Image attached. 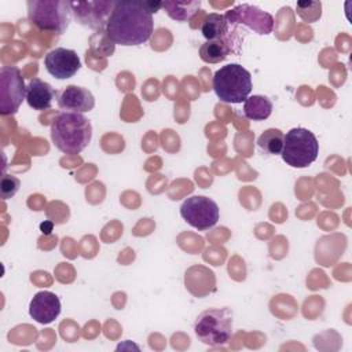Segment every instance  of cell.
Segmentation results:
<instances>
[{"mask_svg":"<svg viewBox=\"0 0 352 352\" xmlns=\"http://www.w3.org/2000/svg\"><path fill=\"white\" fill-rule=\"evenodd\" d=\"M153 29V14L146 1H116L106 25V34L111 43L128 47L146 43Z\"/></svg>","mask_w":352,"mask_h":352,"instance_id":"1","label":"cell"},{"mask_svg":"<svg viewBox=\"0 0 352 352\" xmlns=\"http://www.w3.org/2000/svg\"><path fill=\"white\" fill-rule=\"evenodd\" d=\"M92 125L82 113L63 111L51 122L54 146L65 154H78L91 142Z\"/></svg>","mask_w":352,"mask_h":352,"instance_id":"2","label":"cell"},{"mask_svg":"<svg viewBox=\"0 0 352 352\" xmlns=\"http://www.w3.org/2000/svg\"><path fill=\"white\" fill-rule=\"evenodd\" d=\"M212 87L221 102L242 103L252 92V74L238 63H228L216 70Z\"/></svg>","mask_w":352,"mask_h":352,"instance_id":"3","label":"cell"},{"mask_svg":"<svg viewBox=\"0 0 352 352\" xmlns=\"http://www.w3.org/2000/svg\"><path fill=\"white\" fill-rule=\"evenodd\" d=\"M29 21L43 32L62 34L72 19L70 1L30 0L26 3Z\"/></svg>","mask_w":352,"mask_h":352,"instance_id":"4","label":"cell"},{"mask_svg":"<svg viewBox=\"0 0 352 352\" xmlns=\"http://www.w3.org/2000/svg\"><path fill=\"white\" fill-rule=\"evenodd\" d=\"M195 336L209 346L226 345L232 334V312L228 308H209L194 323Z\"/></svg>","mask_w":352,"mask_h":352,"instance_id":"5","label":"cell"},{"mask_svg":"<svg viewBox=\"0 0 352 352\" xmlns=\"http://www.w3.org/2000/svg\"><path fill=\"white\" fill-rule=\"evenodd\" d=\"M319 154L316 136L305 128H293L283 138L282 160L293 168L309 166Z\"/></svg>","mask_w":352,"mask_h":352,"instance_id":"6","label":"cell"},{"mask_svg":"<svg viewBox=\"0 0 352 352\" xmlns=\"http://www.w3.org/2000/svg\"><path fill=\"white\" fill-rule=\"evenodd\" d=\"M180 216L191 227L205 231L216 226L220 217V209L212 198L192 195L182 204Z\"/></svg>","mask_w":352,"mask_h":352,"instance_id":"7","label":"cell"},{"mask_svg":"<svg viewBox=\"0 0 352 352\" xmlns=\"http://www.w3.org/2000/svg\"><path fill=\"white\" fill-rule=\"evenodd\" d=\"M26 99V87L16 66H3L0 70V113L10 116L18 111Z\"/></svg>","mask_w":352,"mask_h":352,"instance_id":"8","label":"cell"},{"mask_svg":"<svg viewBox=\"0 0 352 352\" xmlns=\"http://www.w3.org/2000/svg\"><path fill=\"white\" fill-rule=\"evenodd\" d=\"M116 1H70L74 18L96 32H106Z\"/></svg>","mask_w":352,"mask_h":352,"instance_id":"9","label":"cell"},{"mask_svg":"<svg viewBox=\"0 0 352 352\" xmlns=\"http://www.w3.org/2000/svg\"><path fill=\"white\" fill-rule=\"evenodd\" d=\"M224 16L230 25L242 23L258 34H270L274 29L272 15L260 10L256 6L239 4L235 8L227 11Z\"/></svg>","mask_w":352,"mask_h":352,"instance_id":"10","label":"cell"},{"mask_svg":"<svg viewBox=\"0 0 352 352\" xmlns=\"http://www.w3.org/2000/svg\"><path fill=\"white\" fill-rule=\"evenodd\" d=\"M44 66L52 77L65 80L73 77L80 70L81 60L76 51L59 47L45 55Z\"/></svg>","mask_w":352,"mask_h":352,"instance_id":"11","label":"cell"},{"mask_svg":"<svg viewBox=\"0 0 352 352\" xmlns=\"http://www.w3.org/2000/svg\"><path fill=\"white\" fill-rule=\"evenodd\" d=\"M60 314L59 297L48 290L38 292L29 304V315L41 324H48Z\"/></svg>","mask_w":352,"mask_h":352,"instance_id":"12","label":"cell"},{"mask_svg":"<svg viewBox=\"0 0 352 352\" xmlns=\"http://www.w3.org/2000/svg\"><path fill=\"white\" fill-rule=\"evenodd\" d=\"M56 102L59 109L74 113L91 111L95 106V98L91 91L77 85H67L65 89L58 92Z\"/></svg>","mask_w":352,"mask_h":352,"instance_id":"13","label":"cell"},{"mask_svg":"<svg viewBox=\"0 0 352 352\" xmlns=\"http://www.w3.org/2000/svg\"><path fill=\"white\" fill-rule=\"evenodd\" d=\"M55 98L54 88L41 78H32L26 87V102L33 110H48Z\"/></svg>","mask_w":352,"mask_h":352,"instance_id":"14","label":"cell"},{"mask_svg":"<svg viewBox=\"0 0 352 352\" xmlns=\"http://www.w3.org/2000/svg\"><path fill=\"white\" fill-rule=\"evenodd\" d=\"M243 116L252 121H264L272 113V102L263 95L248 96L243 102Z\"/></svg>","mask_w":352,"mask_h":352,"instance_id":"15","label":"cell"},{"mask_svg":"<svg viewBox=\"0 0 352 352\" xmlns=\"http://www.w3.org/2000/svg\"><path fill=\"white\" fill-rule=\"evenodd\" d=\"M228 28H230V23L224 15L217 12H210L205 16L201 26V32H202V36L206 38V41L226 40Z\"/></svg>","mask_w":352,"mask_h":352,"instance_id":"16","label":"cell"},{"mask_svg":"<svg viewBox=\"0 0 352 352\" xmlns=\"http://www.w3.org/2000/svg\"><path fill=\"white\" fill-rule=\"evenodd\" d=\"M201 1L199 0H184V1H176V0H166L162 1V8L166 11V14L179 22L190 21L199 10Z\"/></svg>","mask_w":352,"mask_h":352,"instance_id":"17","label":"cell"},{"mask_svg":"<svg viewBox=\"0 0 352 352\" xmlns=\"http://www.w3.org/2000/svg\"><path fill=\"white\" fill-rule=\"evenodd\" d=\"M230 50L227 40L206 41L199 48V56L206 63H220L228 56Z\"/></svg>","mask_w":352,"mask_h":352,"instance_id":"18","label":"cell"},{"mask_svg":"<svg viewBox=\"0 0 352 352\" xmlns=\"http://www.w3.org/2000/svg\"><path fill=\"white\" fill-rule=\"evenodd\" d=\"M283 138L285 135L282 133V131L276 129V128H270L267 131H264L258 139H257V146L268 153V154H280L282 148H283Z\"/></svg>","mask_w":352,"mask_h":352,"instance_id":"19","label":"cell"},{"mask_svg":"<svg viewBox=\"0 0 352 352\" xmlns=\"http://www.w3.org/2000/svg\"><path fill=\"white\" fill-rule=\"evenodd\" d=\"M21 182L15 176L11 175H3L0 180V194L3 199H8L16 194L19 190Z\"/></svg>","mask_w":352,"mask_h":352,"instance_id":"20","label":"cell"},{"mask_svg":"<svg viewBox=\"0 0 352 352\" xmlns=\"http://www.w3.org/2000/svg\"><path fill=\"white\" fill-rule=\"evenodd\" d=\"M146 6L151 14H155L162 7V1H146Z\"/></svg>","mask_w":352,"mask_h":352,"instance_id":"21","label":"cell"}]
</instances>
